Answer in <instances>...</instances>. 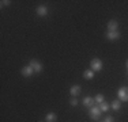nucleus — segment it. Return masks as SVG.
Here are the masks:
<instances>
[{"label": "nucleus", "mask_w": 128, "mask_h": 122, "mask_svg": "<svg viewBox=\"0 0 128 122\" xmlns=\"http://www.w3.org/2000/svg\"><path fill=\"white\" fill-rule=\"evenodd\" d=\"M90 69L93 72H100L102 69V61L100 59H93L90 61Z\"/></svg>", "instance_id": "obj_1"}, {"label": "nucleus", "mask_w": 128, "mask_h": 122, "mask_svg": "<svg viewBox=\"0 0 128 122\" xmlns=\"http://www.w3.org/2000/svg\"><path fill=\"white\" fill-rule=\"evenodd\" d=\"M90 117H91V120H94V121H97V120H100V117H101V109H100V106L97 107V106H93V107L90 109Z\"/></svg>", "instance_id": "obj_2"}, {"label": "nucleus", "mask_w": 128, "mask_h": 122, "mask_svg": "<svg viewBox=\"0 0 128 122\" xmlns=\"http://www.w3.org/2000/svg\"><path fill=\"white\" fill-rule=\"evenodd\" d=\"M117 96L121 102H128V87H121L117 91Z\"/></svg>", "instance_id": "obj_3"}, {"label": "nucleus", "mask_w": 128, "mask_h": 122, "mask_svg": "<svg viewBox=\"0 0 128 122\" xmlns=\"http://www.w3.org/2000/svg\"><path fill=\"white\" fill-rule=\"evenodd\" d=\"M29 65L32 66L33 69H34L36 73H41L42 69H44V68H42V64L40 62V61H37V60H32V61L29 62Z\"/></svg>", "instance_id": "obj_4"}, {"label": "nucleus", "mask_w": 128, "mask_h": 122, "mask_svg": "<svg viewBox=\"0 0 128 122\" xmlns=\"http://www.w3.org/2000/svg\"><path fill=\"white\" fill-rule=\"evenodd\" d=\"M82 102H83V106H86V107H89V109H91L93 106H96V100L91 96H84Z\"/></svg>", "instance_id": "obj_5"}, {"label": "nucleus", "mask_w": 128, "mask_h": 122, "mask_svg": "<svg viewBox=\"0 0 128 122\" xmlns=\"http://www.w3.org/2000/svg\"><path fill=\"white\" fill-rule=\"evenodd\" d=\"M106 39H109V41H116V39H118L121 37V34L118 31H108L105 34Z\"/></svg>", "instance_id": "obj_6"}, {"label": "nucleus", "mask_w": 128, "mask_h": 122, "mask_svg": "<svg viewBox=\"0 0 128 122\" xmlns=\"http://www.w3.org/2000/svg\"><path fill=\"white\" fill-rule=\"evenodd\" d=\"M20 73H22V76H25V77H30V76L34 73V69H33L30 65H26V66H23V68H22Z\"/></svg>", "instance_id": "obj_7"}, {"label": "nucleus", "mask_w": 128, "mask_h": 122, "mask_svg": "<svg viewBox=\"0 0 128 122\" xmlns=\"http://www.w3.org/2000/svg\"><path fill=\"white\" fill-rule=\"evenodd\" d=\"M108 31H118V22L117 20H109L108 22Z\"/></svg>", "instance_id": "obj_8"}, {"label": "nucleus", "mask_w": 128, "mask_h": 122, "mask_svg": "<svg viewBox=\"0 0 128 122\" xmlns=\"http://www.w3.org/2000/svg\"><path fill=\"white\" fill-rule=\"evenodd\" d=\"M80 91H82V88H80V85H78V84L71 85V88H70V94H71L72 96L79 95V94H80Z\"/></svg>", "instance_id": "obj_9"}, {"label": "nucleus", "mask_w": 128, "mask_h": 122, "mask_svg": "<svg viewBox=\"0 0 128 122\" xmlns=\"http://www.w3.org/2000/svg\"><path fill=\"white\" fill-rule=\"evenodd\" d=\"M37 15L38 16H46L48 15V8L45 5H38L37 7Z\"/></svg>", "instance_id": "obj_10"}, {"label": "nucleus", "mask_w": 128, "mask_h": 122, "mask_svg": "<svg viewBox=\"0 0 128 122\" xmlns=\"http://www.w3.org/2000/svg\"><path fill=\"white\" fill-rule=\"evenodd\" d=\"M57 121V115L54 113H48L45 117V122H56Z\"/></svg>", "instance_id": "obj_11"}, {"label": "nucleus", "mask_w": 128, "mask_h": 122, "mask_svg": "<svg viewBox=\"0 0 128 122\" xmlns=\"http://www.w3.org/2000/svg\"><path fill=\"white\" fill-rule=\"evenodd\" d=\"M110 107L114 110V111H118V110L121 109V100L120 99H116V100H113V102H112V105H110Z\"/></svg>", "instance_id": "obj_12"}, {"label": "nucleus", "mask_w": 128, "mask_h": 122, "mask_svg": "<svg viewBox=\"0 0 128 122\" xmlns=\"http://www.w3.org/2000/svg\"><path fill=\"white\" fill-rule=\"evenodd\" d=\"M83 77H84V79H87V80H90V79H93V77H94V72L91 71V69H87V71H84V72H83Z\"/></svg>", "instance_id": "obj_13"}, {"label": "nucleus", "mask_w": 128, "mask_h": 122, "mask_svg": "<svg viewBox=\"0 0 128 122\" xmlns=\"http://www.w3.org/2000/svg\"><path fill=\"white\" fill-rule=\"evenodd\" d=\"M94 100H96V103H98V105H101L102 102H105V98H104L102 94H97L96 96H94Z\"/></svg>", "instance_id": "obj_14"}, {"label": "nucleus", "mask_w": 128, "mask_h": 122, "mask_svg": "<svg viewBox=\"0 0 128 122\" xmlns=\"http://www.w3.org/2000/svg\"><path fill=\"white\" fill-rule=\"evenodd\" d=\"M100 109H101V111H108V110L110 109V106H109L106 102H102L101 105H100Z\"/></svg>", "instance_id": "obj_15"}, {"label": "nucleus", "mask_w": 128, "mask_h": 122, "mask_svg": "<svg viewBox=\"0 0 128 122\" xmlns=\"http://www.w3.org/2000/svg\"><path fill=\"white\" fill-rule=\"evenodd\" d=\"M70 105H71V106H76L78 105V99L75 96H72L71 99H70Z\"/></svg>", "instance_id": "obj_16"}, {"label": "nucleus", "mask_w": 128, "mask_h": 122, "mask_svg": "<svg viewBox=\"0 0 128 122\" xmlns=\"http://www.w3.org/2000/svg\"><path fill=\"white\" fill-rule=\"evenodd\" d=\"M0 3H2V7H7V5H10V4H11L10 0H2Z\"/></svg>", "instance_id": "obj_17"}, {"label": "nucleus", "mask_w": 128, "mask_h": 122, "mask_svg": "<svg viewBox=\"0 0 128 122\" xmlns=\"http://www.w3.org/2000/svg\"><path fill=\"white\" fill-rule=\"evenodd\" d=\"M104 122H114V120H113V117H112V115H108V117L105 118V121Z\"/></svg>", "instance_id": "obj_18"}, {"label": "nucleus", "mask_w": 128, "mask_h": 122, "mask_svg": "<svg viewBox=\"0 0 128 122\" xmlns=\"http://www.w3.org/2000/svg\"><path fill=\"white\" fill-rule=\"evenodd\" d=\"M126 66H127V71H128V60H127V62H126Z\"/></svg>", "instance_id": "obj_19"}, {"label": "nucleus", "mask_w": 128, "mask_h": 122, "mask_svg": "<svg viewBox=\"0 0 128 122\" xmlns=\"http://www.w3.org/2000/svg\"><path fill=\"white\" fill-rule=\"evenodd\" d=\"M40 122H42V121H40Z\"/></svg>", "instance_id": "obj_20"}]
</instances>
